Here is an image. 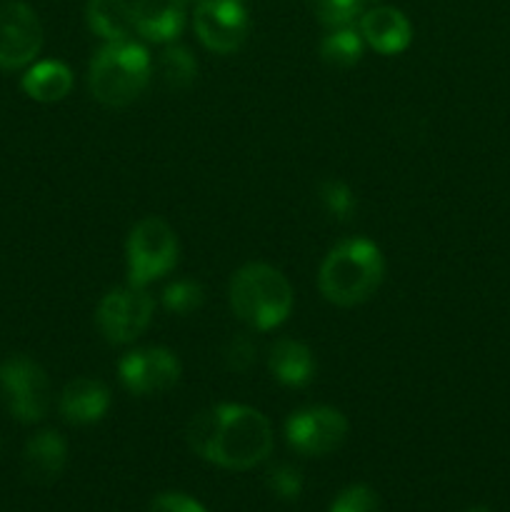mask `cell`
Segmentation results:
<instances>
[{"mask_svg":"<svg viewBox=\"0 0 510 512\" xmlns=\"http://www.w3.org/2000/svg\"><path fill=\"white\" fill-rule=\"evenodd\" d=\"M320 203H323L325 213L333 215L335 220H348L355 210V195L340 180H325L320 185Z\"/></svg>","mask_w":510,"mask_h":512,"instance_id":"603a6c76","label":"cell"},{"mask_svg":"<svg viewBox=\"0 0 510 512\" xmlns=\"http://www.w3.org/2000/svg\"><path fill=\"white\" fill-rule=\"evenodd\" d=\"M120 380L135 395L165 393L180 380V360L168 348H140L118 365Z\"/></svg>","mask_w":510,"mask_h":512,"instance_id":"8fae6325","label":"cell"},{"mask_svg":"<svg viewBox=\"0 0 510 512\" xmlns=\"http://www.w3.org/2000/svg\"><path fill=\"white\" fill-rule=\"evenodd\" d=\"M43 48V25L25 3L0 5V70H20Z\"/></svg>","mask_w":510,"mask_h":512,"instance_id":"9c48e42d","label":"cell"},{"mask_svg":"<svg viewBox=\"0 0 510 512\" xmlns=\"http://www.w3.org/2000/svg\"><path fill=\"white\" fill-rule=\"evenodd\" d=\"M185 25L183 0H135L133 28L153 43H173Z\"/></svg>","mask_w":510,"mask_h":512,"instance_id":"4fadbf2b","label":"cell"},{"mask_svg":"<svg viewBox=\"0 0 510 512\" xmlns=\"http://www.w3.org/2000/svg\"><path fill=\"white\" fill-rule=\"evenodd\" d=\"M178 263V238L160 218H143L128 238V283L145 288Z\"/></svg>","mask_w":510,"mask_h":512,"instance_id":"5b68a950","label":"cell"},{"mask_svg":"<svg viewBox=\"0 0 510 512\" xmlns=\"http://www.w3.org/2000/svg\"><path fill=\"white\" fill-rule=\"evenodd\" d=\"M268 368L278 383L288 385V388H303L313 380L315 360L308 345L300 340L283 338L270 348Z\"/></svg>","mask_w":510,"mask_h":512,"instance_id":"2e32d148","label":"cell"},{"mask_svg":"<svg viewBox=\"0 0 510 512\" xmlns=\"http://www.w3.org/2000/svg\"><path fill=\"white\" fill-rule=\"evenodd\" d=\"M468 512H493L490 508H483V505H475V508H470Z\"/></svg>","mask_w":510,"mask_h":512,"instance_id":"83f0119b","label":"cell"},{"mask_svg":"<svg viewBox=\"0 0 510 512\" xmlns=\"http://www.w3.org/2000/svg\"><path fill=\"white\" fill-rule=\"evenodd\" d=\"M360 35L378 53L395 55L408 48L410 40H413V28H410L408 18L398 8L378 5V8L368 10L363 15V20H360Z\"/></svg>","mask_w":510,"mask_h":512,"instance_id":"7c38bea8","label":"cell"},{"mask_svg":"<svg viewBox=\"0 0 510 512\" xmlns=\"http://www.w3.org/2000/svg\"><path fill=\"white\" fill-rule=\"evenodd\" d=\"M383 273L385 263L378 245L365 238H350L325 255L318 285L328 303L350 308L365 303L380 288Z\"/></svg>","mask_w":510,"mask_h":512,"instance_id":"7a4b0ae2","label":"cell"},{"mask_svg":"<svg viewBox=\"0 0 510 512\" xmlns=\"http://www.w3.org/2000/svg\"><path fill=\"white\" fill-rule=\"evenodd\" d=\"M285 438L290 448L300 455H328L338 450L348 438V420L340 410L325 408H303L293 413L285 423Z\"/></svg>","mask_w":510,"mask_h":512,"instance_id":"ba28073f","label":"cell"},{"mask_svg":"<svg viewBox=\"0 0 510 512\" xmlns=\"http://www.w3.org/2000/svg\"><path fill=\"white\" fill-rule=\"evenodd\" d=\"M68 463V445L55 430H40L23 450V470L30 483L48 485L60 478Z\"/></svg>","mask_w":510,"mask_h":512,"instance_id":"5bb4252c","label":"cell"},{"mask_svg":"<svg viewBox=\"0 0 510 512\" xmlns=\"http://www.w3.org/2000/svg\"><path fill=\"white\" fill-rule=\"evenodd\" d=\"M205 300L203 285L195 280H178V283L168 285L163 293V305L175 315H188L198 310Z\"/></svg>","mask_w":510,"mask_h":512,"instance_id":"7402d4cb","label":"cell"},{"mask_svg":"<svg viewBox=\"0 0 510 512\" xmlns=\"http://www.w3.org/2000/svg\"><path fill=\"white\" fill-rule=\"evenodd\" d=\"M330 512H380V498L368 485H350L333 500Z\"/></svg>","mask_w":510,"mask_h":512,"instance_id":"d4e9b609","label":"cell"},{"mask_svg":"<svg viewBox=\"0 0 510 512\" xmlns=\"http://www.w3.org/2000/svg\"><path fill=\"white\" fill-rule=\"evenodd\" d=\"M20 88L38 103H58L73 88V73L68 65L58 63V60H43L23 75Z\"/></svg>","mask_w":510,"mask_h":512,"instance_id":"e0dca14e","label":"cell"},{"mask_svg":"<svg viewBox=\"0 0 510 512\" xmlns=\"http://www.w3.org/2000/svg\"><path fill=\"white\" fill-rule=\"evenodd\" d=\"M148 512H205V508L183 493H163L150 503Z\"/></svg>","mask_w":510,"mask_h":512,"instance_id":"4316f807","label":"cell"},{"mask_svg":"<svg viewBox=\"0 0 510 512\" xmlns=\"http://www.w3.org/2000/svg\"><path fill=\"white\" fill-rule=\"evenodd\" d=\"M150 80V55L133 40L105 43L90 60L88 85L95 100L110 108L133 103Z\"/></svg>","mask_w":510,"mask_h":512,"instance_id":"277c9868","label":"cell"},{"mask_svg":"<svg viewBox=\"0 0 510 512\" xmlns=\"http://www.w3.org/2000/svg\"><path fill=\"white\" fill-rule=\"evenodd\" d=\"M195 33L200 43L213 53H235L248 35L245 3L243 0H200L195 8Z\"/></svg>","mask_w":510,"mask_h":512,"instance_id":"30bf717a","label":"cell"},{"mask_svg":"<svg viewBox=\"0 0 510 512\" xmlns=\"http://www.w3.org/2000/svg\"><path fill=\"white\" fill-rule=\"evenodd\" d=\"M230 308L253 330H273L293 310V288L273 265L250 263L233 275Z\"/></svg>","mask_w":510,"mask_h":512,"instance_id":"3957f363","label":"cell"},{"mask_svg":"<svg viewBox=\"0 0 510 512\" xmlns=\"http://www.w3.org/2000/svg\"><path fill=\"white\" fill-rule=\"evenodd\" d=\"M90 30L103 40H125L133 30V5L128 0H88L85 8Z\"/></svg>","mask_w":510,"mask_h":512,"instance_id":"ac0fdd59","label":"cell"},{"mask_svg":"<svg viewBox=\"0 0 510 512\" xmlns=\"http://www.w3.org/2000/svg\"><path fill=\"white\" fill-rule=\"evenodd\" d=\"M158 68L170 88H188L195 80V75H198L195 58L190 55L188 48H180V45H170V48L163 50V55L158 60Z\"/></svg>","mask_w":510,"mask_h":512,"instance_id":"ffe728a7","label":"cell"},{"mask_svg":"<svg viewBox=\"0 0 510 512\" xmlns=\"http://www.w3.org/2000/svg\"><path fill=\"white\" fill-rule=\"evenodd\" d=\"M310 13L328 28H343L350 25L363 10L365 0H305Z\"/></svg>","mask_w":510,"mask_h":512,"instance_id":"44dd1931","label":"cell"},{"mask_svg":"<svg viewBox=\"0 0 510 512\" xmlns=\"http://www.w3.org/2000/svg\"><path fill=\"white\" fill-rule=\"evenodd\" d=\"M255 355H258V345L248 338L245 333L235 335L233 340L225 348V365L235 373H245L250 370V365L255 363Z\"/></svg>","mask_w":510,"mask_h":512,"instance_id":"484cf974","label":"cell"},{"mask_svg":"<svg viewBox=\"0 0 510 512\" xmlns=\"http://www.w3.org/2000/svg\"><path fill=\"white\" fill-rule=\"evenodd\" d=\"M110 408V393L100 380L78 378L73 383L65 385L60 393L58 410L63 420L73 425H88L98 423Z\"/></svg>","mask_w":510,"mask_h":512,"instance_id":"9a60e30c","label":"cell"},{"mask_svg":"<svg viewBox=\"0 0 510 512\" xmlns=\"http://www.w3.org/2000/svg\"><path fill=\"white\" fill-rule=\"evenodd\" d=\"M265 485H268L270 493H275L283 500H295L303 493V475L298 468L288 463L273 465V468L265 473Z\"/></svg>","mask_w":510,"mask_h":512,"instance_id":"cb8c5ba5","label":"cell"},{"mask_svg":"<svg viewBox=\"0 0 510 512\" xmlns=\"http://www.w3.org/2000/svg\"><path fill=\"white\" fill-rule=\"evenodd\" d=\"M0 390L10 415L20 423H38L50 408V383L45 370L25 355H13L0 365Z\"/></svg>","mask_w":510,"mask_h":512,"instance_id":"8992f818","label":"cell"},{"mask_svg":"<svg viewBox=\"0 0 510 512\" xmlns=\"http://www.w3.org/2000/svg\"><path fill=\"white\" fill-rule=\"evenodd\" d=\"M195 455L225 470H250L273 450V428L260 410L223 403L195 415L188 425Z\"/></svg>","mask_w":510,"mask_h":512,"instance_id":"6da1fadb","label":"cell"},{"mask_svg":"<svg viewBox=\"0 0 510 512\" xmlns=\"http://www.w3.org/2000/svg\"><path fill=\"white\" fill-rule=\"evenodd\" d=\"M150 318H153V298L135 285L110 290L100 300L95 313L100 333L113 345L133 343L135 338H140L150 325Z\"/></svg>","mask_w":510,"mask_h":512,"instance_id":"52a82bcc","label":"cell"},{"mask_svg":"<svg viewBox=\"0 0 510 512\" xmlns=\"http://www.w3.org/2000/svg\"><path fill=\"white\" fill-rule=\"evenodd\" d=\"M320 55H323L325 63L338 65V68H350L363 55V35L355 33L350 25L333 28V33L325 35L323 43H320Z\"/></svg>","mask_w":510,"mask_h":512,"instance_id":"d6986e66","label":"cell"}]
</instances>
